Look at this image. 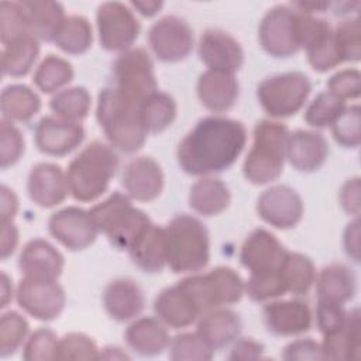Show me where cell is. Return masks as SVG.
Listing matches in <instances>:
<instances>
[{
    "instance_id": "cell-19",
    "label": "cell",
    "mask_w": 361,
    "mask_h": 361,
    "mask_svg": "<svg viewBox=\"0 0 361 361\" xmlns=\"http://www.w3.org/2000/svg\"><path fill=\"white\" fill-rule=\"evenodd\" d=\"M267 330L274 336L293 337L307 333L313 324L309 303L303 299L269 300L262 310Z\"/></svg>"
},
{
    "instance_id": "cell-45",
    "label": "cell",
    "mask_w": 361,
    "mask_h": 361,
    "mask_svg": "<svg viewBox=\"0 0 361 361\" xmlns=\"http://www.w3.org/2000/svg\"><path fill=\"white\" fill-rule=\"evenodd\" d=\"M168 355L173 361H207L212 360L214 351L195 333H180L171 338Z\"/></svg>"
},
{
    "instance_id": "cell-58",
    "label": "cell",
    "mask_w": 361,
    "mask_h": 361,
    "mask_svg": "<svg viewBox=\"0 0 361 361\" xmlns=\"http://www.w3.org/2000/svg\"><path fill=\"white\" fill-rule=\"evenodd\" d=\"M18 197L16 192L7 185H1L0 188V223L14 221L18 213Z\"/></svg>"
},
{
    "instance_id": "cell-10",
    "label": "cell",
    "mask_w": 361,
    "mask_h": 361,
    "mask_svg": "<svg viewBox=\"0 0 361 361\" xmlns=\"http://www.w3.org/2000/svg\"><path fill=\"white\" fill-rule=\"evenodd\" d=\"M300 13L292 4H276L269 8L258 25V42L274 58H290L300 48Z\"/></svg>"
},
{
    "instance_id": "cell-40",
    "label": "cell",
    "mask_w": 361,
    "mask_h": 361,
    "mask_svg": "<svg viewBox=\"0 0 361 361\" xmlns=\"http://www.w3.org/2000/svg\"><path fill=\"white\" fill-rule=\"evenodd\" d=\"M93 42V30L89 20L79 14L66 16L54 44L69 55H82L89 51Z\"/></svg>"
},
{
    "instance_id": "cell-26",
    "label": "cell",
    "mask_w": 361,
    "mask_h": 361,
    "mask_svg": "<svg viewBox=\"0 0 361 361\" xmlns=\"http://www.w3.org/2000/svg\"><path fill=\"white\" fill-rule=\"evenodd\" d=\"M155 316L169 329H183L197 322L202 316L190 295L176 282L162 289L154 299Z\"/></svg>"
},
{
    "instance_id": "cell-49",
    "label": "cell",
    "mask_w": 361,
    "mask_h": 361,
    "mask_svg": "<svg viewBox=\"0 0 361 361\" xmlns=\"http://www.w3.org/2000/svg\"><path fill=\"white\" fill-rule=\"evenodd\" d=\"M25 151V140L21 130L8 120H0V166L7 169L16 165Z\"/></svg>"
},
{
    "instance_id": "cell-12",
    "label": "cell",
    "mask_w": 361,
    "mask_h": 361,
    "mask_svg": "<svg viewBox=\"0 0 361 361\" xmlns=\"http://www.w3.org/2000/svg\"><path fill=\"white\" fill-rule=\"evenodd\" d=\"M299 38L307 62L319 73L329 72L343 63L334 41V28L323 18L300 11Z\"/></svg>"
},
{
    "instance_id": "cell-31",
    "label": "cell",
    "mask_w": 361,
    "mask_h": 361,
    "mask_svg": "<svg viewBox=\"0 0 361 361\" xmlns=\"http://www.w3.org/2000/svg\"><path fill=\"white\" fill-rule=\"evenodd\" d=\"M317 300L345 305L357 293V276L344 264H329L316 274Z\"/></svg>"
},
{
    "instance_id": "cell-17",
    "label": "cell",
    "mask_w": 361,
    "mask_h": 361,
    "mask_svg": "<svg viewBox=\"0 0 361 361\" xmlns=\"http://www.w3.org/2000/svg\"><path fill=\"white\" fill-rule=\"evenodd\" d=\"M82 123L58 116H44L34 128L37 149L49 157H65L75 151L85 140Z\"/></svg>"
},
{
    "instance_id": "cell-36",
    "label": "cell",
    "mask_w": 361,
    "mask_h": 361,
    "mask_svg": "<svg viewBox=\"0 0 361 361\" xmlns=\"http://www.w3.org/2000/svg\"><path fill=\"white\" fill-rule=\"evenodd\" d=\"M41 99L35 90L23 83L7 85L0 94L1 118L13 123H27L41 110Z\"/></svg>"
},
{
    "instance_id": "cell-42",
    "label": "cell",
    "mask_w": 361,
    "mask_h": 361,
    "mask_svg": "<svg viewBox=\"0 0 361 361\" xmlns=\"http://www.w3.org/2000/svg\"><path fill=\"white\" fill-rule=\"evenodd\" d=\"M345 102L329 90L320 92L306 107L303 120L313 128L331 127L345 107Z\"/></svg>"
},
{
    "instance_id": "cell-59",
    "label": "cell",
    "mask_w": 361,
    "mask_h": 361,
    "mask_svg": "<svg viewBox=\"0 0 361 361\" xmlns=\"http://www.w3.org/2000/svg\"><path fill=\"white\" fill-rule=\"evenodd\" d=\"M1 224V238H0V258L1 261H6L8 257H11L20 241V233L14 221L8 223H0Z\"/></svg>"
},
{
    "instance_id": "cell-25",
    "label": "cell",
    "mask_w": 361,
    "mask_h": 361,
    "mask_svg": "<svg viewBox=\"0 0 361 361\" xmlns=\"http://www.w3.org/2000/svg\"><path fill=\"white\" fill-rule=\"evenodd\" d=\"M329 157V142L322 133L313 130H296L289 133L286 144V161L299 172L320 169Z\"/></svg>"
},
{
    "instance_id": "cell-18",
    "label": "cell",
    "mask_w": 361,
    "mask_h": 361,
    "mask_svg": "<svg viewBox=\"0 0 361 361\" xmlns=\"http://www.w3.org/2000/svg\"><path fill=\"white\" fill-rule=\"evenodd\" d=\"M199 59L210 71L234 75L244 65L241 44L223 30H206L197 42Z\"/></svg>"
},
{
    "instance_id": "cell-51",
    "label": "cell",
    "mask_w": 361,
    "mask_h": 361,
    "mask_svg": "<svg viewBox=\"0 0 361 361\" xmlns=\"http://www.w3.org/2000/svg\"><path fill=\"white\" fill-rule=\"evenodd\" d=\"M30 32L24 7L21 1H1L0 3V41L1 45ZM31 34V32H30Z\"/></svg>"
},
{
    "instance_id": "cell-22",
    "label": "cell",
    "mask_w": 361,
    "mask_h": 361,
    "mask_svg": "<svg viewBox=\"0 0 361 361\" xmlns=\"http://www.w3.org/2000/svg\"><path fill=\"white\" fill-rule=\"evenodd\" d=\"M27 192L34 204L42 209L55 207L71 195L66 172L56 164H35L27 178Z\"/></svg>"
},
{
    "instance_id": "cell-1",
    "label": "cell",
    "mask_w": 361,
    "mask_h": 361,
    "mask_svg": "<svg viewBox=\"0 0 361 361\" xmlns=\"http://www.w3.org/2000/svg\"><path fill=\"white\" fill-rule=\"evenodd\" d=\"M247 144L245 126L220 114L200 118L176 149L180 169L192 176H212L231 168Z\"/></svg>"
},
{
    "instance_id": "cell-54",
    "label": "cell",
    "mask_w": 361,
    "mask_h": 361,
    "mask_svg": "<svg viewBox=\"0 0 361 361\" xmlns=\"http://www.w3.org/2000/svg\"><path fill=\"white\" fill-rule=\"evenodd\" d=\"M281 357L288 361L293 360H323L322 345L313 338H298L286 344Z\"/></svg>"
},
{
    "instance_id": "cell-2",
    "label": "cell",
    "mask_w": 361,
    "mask_h": 361,
    "mask_svg": "<svg viewBox=\"0 0 361 361\" xmlns=\"http://www.w3.org/2000/svg\"><path fill=\"white\" fill-rule=\"evenodd\" d=\"M140 107V103L124 96L113 85L100 89L96 118L106 140L116 151L135 154L144 147L148 133Z\"/></svg>"
},
{
    "instance_id": "cell-39",
    "label": "cell",
    "mask_w": 361,
    "mask_h": 361,
    "mask_svg": "<svg viewBox=\"0 0 361 361\" xmlns=\"http://www.w3.org/2000/svg\"><path fill=\"white\" fill-rule=\"evenodd\" d=\"M141 118L148 134H158L169 128L178 116L175 99L165 92H155L141 103Z\"/></svg>"
},
{
    "instance_id": "cell-56",
    "label": "cell",
    "mask_w": 361,
    "mask_h": 361,
    "mask_svg": "<svg viewBox=\"0 0 361 361\" xmlns=\"http://www.w3.org/2000/svg\"><path fill=\"white\" fill-rule=\"evenodd\" d=\"M338 200L341 209L354 217L360 214V178L354 176L347 179L338 193Z\"/></svg>"
},
{
    "instance_id": "cell-11",
    "label": "cell",
    "mask_w": 361,
    "mask_h": 361,
    "mask_svg": "<svg viewBox=\"0 0 361 361\" xmlns=\"http://www.w3.org/2000/svg\"><path fill=\"white\" fill-rule=\"evenodd\" d=\"M100 47L110 52H124L137 41L141 24L134 11L120 1H104L96 11Z\"/></svg>"
},
{
    "instance_id": "cell-57",
    "label": "cell",
    "mask_w": 361,
    "mask_h": 361,
    "mask_svg": "<svg viewBox=\"0 0 361 361\" xmlns=\"http://www.w3.org/2000/svg\"><path fill=\"white\" fill-rule=\"evenodd\" d=\"M343 248L348 258H351L354 262L360 261V220L358 217H354L353 221H350L343 233Z\"/></svg>"
},
{
    "instance_id": "cell-27",
    "label": "cell",
    "mask_w": 361,
    "mask_h": 361,
    "mask_svg": "<svg viewBox=\"0 0 361 361\" xmlns=\"http://www.w3.org/2000/svg\"><path fill=\"white\" fill-rule=\"evenodd\" d=\"M200 104L212 113L220 114L231 110L240 96V83L231 73L204 71L196 85Z\"/></svg>"
},
{
    "instance_id": "cell-47",
    "label": "cell",
    "mask_w": 361,
    "mask_h": 361,
    "mask_svg": "<svg viewBox=\"0 0 361 361\" xmlns=\"http://www.w3.org/2000/svg\"><path fill=\"white\" fill-rule=\"evenodd\" d=\"M58 334L48 327L34 330L23 345V358L27 361H48L56 360Z\"/></svg>"
},
{
    "instance_id": "cell-44",
    "label": "cell",
    "mask_w": 361,
    "mask_h": 361,
    "mask_svg": "<svg viewBox=\"0 0 361 361\" xmlns=\"http://www.w3.org/2000/svg\"><path fill=\"white\" fill-rule=\"evenodd\" d=\"M244 293L252 302H269L283 296L286 292L285 282L279 271L250 274L248 279L244 282Z\"/></svg>"
},
{
    "instance_id": "cell-61",
    "label": "cell",
    "mask_w": 361,
    "mask_h": 361,
    "mask_svg": "<svg viewBox=\"0 0 361 361\" xmlns=\"http://www.w3.org/2000/svg\"><path fill=\"white\" fill-rule=\"evenodd\" d=\"M0 290H1V309L7 307L13 298H16V290L13 288V281L11 278L1 271V282H0Z\"/></svg>"
},
{
    "instance_id": "cell-53",
    "label": "cell",
    "mask_w": 361,
    "mask_h": 361,
    "mask_svg": "<svg viewBox=\"0 0 361 361\" xmlns=\"http://www.w3.org/2000/svg\"><path fill=\"white\" fill-rule=\"evenodd\" d=\"M347 312L348 310H345L344 305L317 300L316 326L319 331L324 336L343 326L347 319Z\"/></svg>"
},
{
    "instance_id": "cell-37",
    "label": "cell",
    "mask_w": 361,
    "mask_h": 361,
    "mask_svg": "<svg viewBox=\"0 0 361 361\" xmlns=\"http://www.w3.org/2000/svg\"><path fill=\"white\" fill-rule=\"evenodd\" d=\"M279 272L285 282L286 292L295 296H303L309 293L314 285L317 274L313 261L307 255L293 251L286 252Z\"/></svg>"
},
{
    "instance_id": "cell-20",
    "label": "cell",
    "mask_w": 361,
    "mask_h": 361,
    "mask_svg": "<svg viewBox=\"0 0 361 361\" xmlns=\"http://www.w3.org/2000/svg\"><path fill=\"white\" fill-rule=\"evenodd\" d=\"M288 250L267 228L252 230L240 248V262L250 274L279 271Z\"/></svg>"
},
{
    "instance_id": "cell-24",
    "label": "cell",
    "mask_w": 361,
    "mask_h": 361,
    "mask_svg": "<svg viewBox=\"0 0 361 361\" xmlns=\"http://www.w3.org/2000/svg\"><path fill=\"white\" fill-rule=\"evenodd\" d=\"M102 303L110 319L124 323L134 320L144 310L145 296L135 281L117 278L104 286Z\"/></svg>"
},
{
    "instance_id": "cell-5",
    "label": "cell",
    "mask_w": 361,
    "mask_h": 361,
    "mask_svg": "<svg viewBox=\"0 0 361 361\" xmlns=\"http://www.w3.org/2000/svg\"><path fill=\"white\" fill-rule=\"evenodd\" d=\"M169 269L173 274H196L210 261V235L195 216L180 213L165 226Z\"/></svg>"
},
{
    "instance_id": "cell-32",
    "label": "cell",
    "mask_w": 361,
    "mask_h": 361,
    "mask_svg": "<svg viewBox=\"0 0 361 361\" xmlns=\"http://www.w3.org/2000/svg\"><path fill=\"white\" fill-rule=\"evenodd\" d=\"M360 312L357 307L347 312L343 326L324 334L322 345L323 360H358L361 354Z\"/></svg>"
},
{
    "instance_id": "cell-21",
    "label": "cell",
    "mask_w": 361,
    "mask_h": 361,
    "mask_svg": "<svg viewBox=\"0 0 361 361\" xmlns=\"http://www.w3.org/2000/svg\"><path fill=\"white\" fill-rule=\"evenodd\" d=\"M165 176L162 166L147 155L128 161L121 173V186L131 200L152 202L164 190Z\"/></svg>"
},
{
    "instance_id": "cell-30",
    "label": "cell",
    "mask_w": 361,
    "mask_h": 361,
    "mask_svg": "<svg viewBox=\"0 0 361 361\" xmlns=\"http://www.w3.org/2000/svg\"><path fill=\"white\" fill-rule=\"evenodd\" d=\"M135 267L148 274L161 272L168 264L165 227L151 223L128 248Z\"/></svg>"
},
{
    "instance_id": "cell-46",
    "label": "cell",
    "mask_w": 361,
    "mask_h": 361,
    "mask_svg": "<svg viewBox=\"0 0 361 361\" xmlns=\"http://www.w3.org/2000/svg\"><path fill=\"white\" fill-rule=\"evenodd\" d=\"M361 110L358 104L345 106L331 124L334 141L343 148H357L361 142Z\"/></svg>"
},
{
    "instance_id": "cell-6",
    "label": "cell",
    "mask_w": 361,
    "mask_h": 361,
    "mask_svg": "<svg viewBox=\"0 0 361 361\" xmlns=\"http://www.w3.org/2000/svg\"><path fill=\"white\" fill-rule=\"evenodd\" d=\"M89 212L99 233L104 234L109 243L120 251H128L135 238L152 223L148 214L135 207L131 199L121 192H113Z\"/></svg>"
},
{
    "instance_id": "cell-14",
    "label": "cell",
    "mask_w": 361,
    "mask_h": 361,
    "mask_svg": "<svg viewBox=\"0 0 361 361\" xmlns=\"http://www.w3.org/2000/svg\"><path fill=\"white\" fill-rule=\"evenodd\" d=\"M16 302L31 317L52 322L63 312L66 295L56 281L23 276L16 288Z\"/></svg>"
},
{
    "instance_id": "cell-13",
    "label": "cell",
    "mask_w": 361,
    "mask_h": 361,
    "mask_svg": "<svg viewBox=\"0 0 361 361\" xmlns=\"http://www.w3.org/2000/svg\"><path fill=\"white\" fill-rule=\"evenodd\" d=\"M148 45L161 62H180L193 51V30L178 16H164L148 30Z\"/></svg>"
},
{
    "instance_id": "cell-52",
    "label": "cell",
    "mask_w": 361,
    "mask_h": 361,
    "mask_svg": "<svg viewBox=\"0 0 361 361\" xmlns=\"http://www.w3.org/2000/svg\"><path fill=\"white\" fill-rule=\"evenodd\" d=\"M361 75L358 69L347 68L336 72L327 80V90L341 100H354L360 97Z\"/></svg>"
},
{
    "instance_id": "cell-48",
    "label": "cell",
    "mask_w": 361,
    "mask_h": 361,
    "mask_svg": "<svg viewBox=\"0 0 361 361\" xmlns=\"http://www.w3.org/2000/svg\"><path fill=\"white\" fill-rule=\"evenodd\" d=\"M334 41L343 62H358L361 58L360 18L350 17L334 28Z\"/></svg>"
},
{
    "instance_id": "cell-55",
    "label": "cell",
    "mask_w": 361,
    "mask_h": 361,
    "mask_svg": "<svg viewBox=\"0 0 361 361\" xmlns=\"http://www.w3.org/2000/svg\"><path fill=\"white\" fill-rule=\"evenodd\" d=\"M264 345L250 337H238L233 341L228 360L231 361H247L264 358Z\"/></svg>"
},
{
    "instance_id": "cell-41",
    "label": "cell",
    "mask_w": 361,
    "mask_h": 361,
    "mask_svg": "<svg viewBox=\"0 0 361 361\" xmlns=\"http://www.w3.org/2000/svg\"><path fill=\"white\" fill-rule=\"evenodd\" d=\"M92 107V96L83 86L65 87L56 92L49 100V109L58 117L71 121H82Z\"/></svg>"
},
{
    "instance_id": "cell-8",
    "label": "cell",
    "mask_w": 361,
    "mask_h": 361,
    "mask_svg": "<svg viewBox=\"0 0 361 361\" xmlns=\"http://www.w3.org/2000/svg\"><path fill=\"white\" fill-rule=\"evenodd\" d=\"M312 93V82L302 72H283L265 78L257 86L261 109L271 118H286L299 113Z\"/></svg>"
},
{
    "instance_id": "cell-29",
    "label": "cell",
    "mask_w": 361,
    "mask_h": 361,
    "mask_svg": "<svg viewBox=\"0 0 361 361\" xmlns=\"http://www.w3.org/2000/svg\"><path fill=\"white\" fill-rule=\"evenodd\" d=\"M130 350L142 357H154L168 350L171 337L168 327L155 316L135 317L124 331Z\"/></svg>"
},
{
    "instance_id": "cell-7",
    "label": "cell",
    "mask_w": 361,
    "mask_h": 361,
    "mask_svg": "<svg viewBox=\"0 0 361 361\" xmlns=\"http://www.w3.org/2000/svg\"><path fill=\"white\" fill-rule=\"evenodd\" d=\"M178 283L190 295L202 314L234 305L244 296V281L230 267H216L206 274H189Z\"/></svg>"
},
{
    "instance_id": "cell-60",
    "label": "cell",
    "mask_w": 361,
    "mask_h": 361,
    "mask_svg": "<svg viewBox=\"0 0 361 361\" xmlns=\"http://www.w3.org/2000/svg\"><path fill=\"white\" fill-rule=\"evenodd\" d=\"M130 6L137 10L144 17H152L161 11L164 7L162 1H155V0H148V1H131Z\"/></svg>"
},
{
    "instance_id": "cell-35",
    "label": "cell",
    "mask_w": 361,
    "mask_h": 361,
    "mask_svg": "<svg viewBox=\"0 0 361 361\" xmlns=\"http://www.w3.org/2000/svg\"><path fill=\"white\" fill-rule=\"evenodd\" d=\"M39 39L32 34H21L3 44L1 71L4 76L23 78L31 72L38 55Z\"/></svg>"
},
{
    "instance_id": "cell-4",
    "label": "cell",
    "mask_w": 361,
    "mask_h": 361,
    "mask_svg": "<svg viewBox=\"0 0 361 361\" xmlns=\"http://www.w3.org/2000/svg\"><path fill=\"white\" fill-rule=\"evenodd\" d=\"M289 133V128L276 120L257 121L251 148L243 162V175L250 183L268 185L282 175Z\"/></svg>"
},
{
    "instance_id": "cell-9",
    "label": "cell",
    "mask_w": 361,
    "mask_h": 361,
    "mask_svg": "<svg viewBox=\"0 0 361 361\" xmlns=\"http://www.w3.org/2000/svg\"><path fill=\"white\" fill-rule=\"evenodd\" d=\"M111 73L113 86L140 104L158 92L154 62L144 48L133 47L120 52L111 65Z\"/></svg>"
},
{
    "instance_id": "cell-34",
    "label": "cell",
    "mask_w": 361,
    "mask_h": 361,
    "mask_svg": "<svg viewBox=\"0 0 361 361\" xmlns=\"http://www.w3.org/2000/svg\"><path fill=\"white\" fill-rule=\"evenodd\" d=\"M188 202L195 213L212 217L223 213L228 207L231 193L221 179L213 175L202 176L190 186Z\"/></svg>"
},
{
    "instance_id": "cell-43",
    "label": "cell",
    "mask_w": 361,
    "mask_h": 361,
    "mask_svg": "<svg viewBox=\"0 0 361 361\" xmlns=\"http://www.w3.org/2000/svg\"><path fill=\"white\" fill-rule=\"evenodd\" d=\"M30 333L27 319L18 312L8 310L0 317V355L3 358L16 354L24 345Z\"/></svg>"
},
{
    "instance_id": "cell-15",
    "label": "cell",
    "mask_w": 361,
    "mask_h": 361,
    "mask_svg": "<svg viewBox=\"0 0 361 361\" xmlns=\"http://www.w3.org/2000/svg\"><path fill=\"white\" fill-rule=\"evenodd\" d=\"M48 231L69 251L89 248L99 234L90 212L78 206H68L52 213L48 219Z\"/></svg>"
},
{
    "instance_id": "cell-33",
    "label": "cell",
    "mask_w": 361,
    "mask_h": 361,
    "mask_svg": "<svg viewBox=\"0 0 361 361\" xmlns=\"http://www.w3.org/2000/svg\"><path fill=\"white\" fill-rule=\"evenodd\" d=\"M21 4L30 32L39 41L54 42V38L66 18L63 6L51 0H23Z\"/></svg>"
},
{
    "instance_id": "cell-3",
    "label": "cell",
    "mask_w": 361,
    "mask_h": 361,
    "mask_svg": "<svg viewBox=\"0 0 361 361\" xmlns=\"http://www.w3.org/2000/svg\"><path fill=\"white\" fill-rule=\"evenodd\" d=\"M118 155L106 142L92 141L68 165L71 196L78 202H93L109 189L118 169Z\"/></svg>"
},
{
    "instance_id": "cell-23",
    "label": "cell",
    "mask_w": 361,
    "mask_h": 361,
    "mask_svg": "<svg viewBox=\"0 0 361 361\" xmlns=\"http://www.w3.org/2000/svg\"><path fill=\"white\" fill-rule=\"evenodd\" d=\"M65 267L61 251L44 238H32L24 244L18 257L23 276L58 281Z\"/></svg>"
},
{
    "instance_id": "cell-38",
    "label": "cell",
    "mask_w": 361,
    "mask_h": 361,
    "mask_svg": "<svg viewBox=\"0 0 361 361\" xmlns=\"http://www.w3.org/2000/svg\"><path fill=\"white\" fill-rule=\"evenodd\" d=\"M73 76L75 71L68 59L49 54L35 68L32 82L42 93L55 94L65 89L73 80Z\"/></svg>"
},
{
    "instance_id": "cell-62",
    "label": "cell",
    "mask_w": 361,
    "mask_h": 361,
    "mask_svg": "<svg viewBox=\"0 0 361 361\" xmlns=\"http://www.w3.org/2000/svg\"><path fill=\"white\" fill-rule=\"evenodd\" d=\"M100 358H128V355L121 351V348L118 347H104L100 348V354H99V360Z\"/></svg>"
},
{
    "instance_id": "cell-28",
    "label": "cell",
    "mask_w": 361,
    "mask_h": 361,
    "mask_svg": "<svg viewBox=\"0 0 361 361\" xmlns=\"http://www.w3.org/2000/svg\"><path fill=\"white\" fill-rule=\"evenodd\" d=\"M243 330V322L237 312L217 307L203 313L197 319L196 333L213 350H221L237 340Z\"/></svg>"
},
{
    "instance_id": "cell-50",
    "label": "cell",
    "mask_w": 361,
    "mask_h": 361,
    "mask_svg": "<svg viewBox=\"0 0 361 361\" xmlns=\"http://www.w3.org/2000/svg\"><path fill=\"white\" fill-rule=\"evenodd\" d=\"M100 348L85 333H68L59 338L56 360H99Z\"/></svg>"
},
{
    "instance_id": "cell-16",
    "label": "cell",
    "mask_w": 361,
    "mask_h": 361,
    "mask_svg": "<svg viewBox=\"0 0 361 361\" xmlns=\"http://www.w3.org/2000/svg\"><path fill=\"white\" fill-rule=\"evenodd\" d=\"M257 214L267 224L278 230L296 227L305 212L302 196L288 185H272L257 199Z\"/></svg>"
}]
</instances>
